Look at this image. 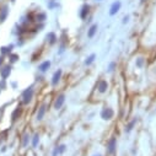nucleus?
<instances>
[{
	"mask_svg": "<svg viewBox=\"0 0 156 156\" xmlns=\"http://www.w3.org/2000/svg\"><path fill=\"white\" fill-rule=\"evenodd\" d=\"M33 95H34V89H33V86H30V87L25 89V90L22 91V94H21L22 103H23V105H28V103L32 101Z\"/></svg>",
	"mask_w": 156,
	"mask_h": 156,
	"instance_id": "1",
	"label": "nucleus"
},
{
	"mask_svg": "<svg viewBox=\"0 0 156 156\" xmlns=\"http://www.w3.org/2000/svg\"><path fill=\"white\" fill-rule=\"evenodd\" d=\"M113 117H114V111H113L112 108L106 107V108H103V109L101 111V118H102L103 121H111Z\"/></svg>",
	"mask_w": 156,
	"mask_h": 156,
	"instance_id": "2",
	"label": "nucleus"
},
{
	"mask_svg": "<svg viewBox=\"0 0 156 156\" xmlns=\"http://www.w3.org/2000/svg\"><path fill=\"white\" fill-rule=\"evenodd\" d=\"M12 71V66L11 65H3V68L0 69V76H2V80H6L8 77L11 75Z\"/></svg>",
	"mask_w": 156,
	"mask_h": 156,
	"instance_id": "3",
	"label": "nucleus"
},
{
	"mask_svg": "<svg viewBox=\"0 0 156 156\" xmlns=\"http://www.w3.org/2000/svg\"><path fill=\"white\" fill-rule=\"evenodd\" d=\"M117 150V139L115 138H111L108 141H107V152L109 155H113Z\"/></svg>",
	"mask_w": 156,
	"mask_h": 156,
	"instance_id": "4",
	"label": "nucleus"
},
{
	"mask_svg": "<svg viewBox=\"0 0 156 156\" xmlns=\"http://www.w3.org/2000/svg\"><path fill=\"white\" fill-rule=\"evenodd\" d=\"M9 14H10V8H9V5H6V4L3 5L2 9H0V23H4V22H5V20L8 19Z\"/></svg>",
	"mask_w": 156,
	"mask_h": 156,
	"instance_id": "5",
	"label": "nucleus"
},
{
	"mask_svg": "<svg viewBox=\"0 0 156 156\" xmlns=\"http://www.w3.org/2000/svg\"><path fill=\"white\" fill-rule=\"evenodd\" d=\"M121 8H122V3L119 2V0H117V2L112 3L111 8H109V15H111V16H114V15H117V14L119 12Z\"/></svg>",
	"mask_w": 156,
	"mask_h": 156,
	"instance_id": "6",
	"label": "nucleus"
},
{
	"mask_svg": "<svg viewBox=\"0 0 156 156\" xmlns=\"http://www.w3.org/2000/svg\"><path fill=\"white\" fill-rule=\"evenodd\" d=\"M62 75H63V70H62V69H58V70L53 74L52 80H51L52 86H57V85L59 84V81H60V79H62Z\"/></svg>",
	"mask_w": 156,
	"mask_h": 156,
	"instance_id": "7",
	"label": "nucleus"
},
{
	"mask_svg": "<svg viewBox=\"0 0 156 156\" xmlns=\"http://www.w3.org/2000/svg\"><path fill=\"white\" fill-rule=\"evenodd\" d=\"M46 112H47V105L43 103V105H41V107L38 108V111H37L36 119L37 121H42L44 118V115H46Z\"/></svg>",
	"mask_w": 156,
	"mask_h": 156,
	"instance_id": "8",
	"label": "nucleus"
},
{
	"mask_svg": "<svg viewBox=\"0 0 156 156\" xmlns=\"http://www.w3.org/2000/svg\"><path fill=\"white\" fill-rule=\"evenodd\" d=\"M64 103H65V95H64V94H60V95L55 98V101H54V108L58 111V109H60V108L63 107Z\"/></svg>",
	"mask_w": 156,
	"mask_h": 156,
	"instance_id": "9",
	"label": "nucleus"
},
{
	"mask_svg": "<svg viewBox=\"0 0 156 156\" xmlns=\"http://www.w3.org/2000/svg\"><path fill=\"white\" fill-rule=\"evenodd\" d=\"M51 65H52L51 60H44V62H42L40 65H38V71L44 74V73H47L51 69Z\"/></svg>",
	"mask_w": 156,
	"mask_h": 156,
	"instance_id": "10",
	"label": "nucleus"
},
{
	"mask_svg": "<svg viewBox=\"0 0 156 156\" xmlns=\"http://www.w3.org/2000/svg\"><path fill=\"white\" fill-rule=\"evenodd\" d=\"M21 115H22V107L19 106V107H16V108L12 111V113H11V122H16Z\"/></svg>",
	"mask_w": 156,
	"mask_h": 156,
	"instance_id": "11",
	"label": "nucleus"
},
{
	"mask_svg": "<svg viewBox=\"0 0 156 156\" xmlns=\"http://www.w3.org/2000/svg\"><path fill=\"white\" fill-rule=\"evenodd\" d=\"M14 44H9V46H3L2 48H0V53H2V55H10L12 53V49H14Z\"/></svg>",
	"mask_w": 156,
	"mask_h": 156,
	"instance_id": "12",
	"label": "nucleus"
},
{
	"mask_svg": "<svg viewBox=\"0 0 156 156\" xmlns=\"http://www.w3.org/2000/svg\"><path fill=\"white\" fill-rule=\"evenodd\" d=\"M89 12H90V5H87V4L83 5V6H81V9H80V12H79V16H80V19L85 20V19L87 17Z\"/></svg>",
	"mask_w": 156,
	"mask_h": 156,
	"instance_id": "13",
	"label": "nucleus"
},
{
	"mask_svg": "<svg viewBox=\"0 0 156 156\" xmlns=\"http://www.w3.org/2000/svg\"><path fill=\"white\" fill-rule=\"evenodd\" d=\"M97 90L100 94H106L107 90H108V83L106 80H101L98 84H97Z\"/></svg>",
	"mask_w": 156,
	"mask_h": 156,
	"instance_id": "14",
	"label": "nucleus"
},
{
	"mask_svg": "<svg viewBox=\"0 0 156 156\" xmlns=\"http://www.w3.org/2000/svg\"><path fill=\"white\" fill-rule=\"evenodd\" d=\"M46 38H47V42H48L51 46H53V44H55V43L58 42V37H57V34H55L54 32H49V33L46 36Z\"/></svg>",
	"mask_w": 156,
	"mask_h": 156,
	"instance_id": "15",
	"label": "nucleus"
},
{
	"mask_svg": "<svg viewBox=\"0 0 156 156\" xmlns=\"http://www.w3.org/2000/svg\"><path fill=\"white\" fill-rule=\"evenodd\" d=\"M97 30H98V25H97V23L91 25L90 28L87 30V37H89V38H94L95 34L97 33Z\"/></svg>",
	"mask_w": 156,
	"mask_h": 156,
	"instance_id": "16",
	"label": "nucleus"
},
{
	"mask_svg": "<svg viewBox=\"0 0 156 156\" xmlns=\"http://www.w3.org/2000/svg\"><path fill=\"white\" fill-rule=\"evenodd\" d=\"M31 135L28 134V133H25L23 135H22V139H21V145L23 146V147H27L30 144H31Z\"/></svg>",
	"mask_w": 156,
	"mask_h": 156,
	"instance_id": "17",
	"label": "nucleus"
},
{
	"mask_svg": "<svg viewBox=\"0 0 156 156\" xmlns=\"http://www.w3.org/2000/svg\"><path fill=\"white\" fill-rule=\"evenodd\" d=\"M96 60V54L95 53H92V54H90L89 57H86V59H85V62H84V64L86 65V66H90V65H92L94 64V62Z\"/></svg>",
	"mask_w": 156,
	"mask_h": 156,
	"instance_id": "18",
	"label": "nucleus"
},
{
	"mask_svg": "<svg viewBox=\"0 0 156 156\" xmlns=\"http://www.w3.org/2000/svg\"><path fill=\"white\" fill-rule=\"evenodd\" d=\"M136 122H138V119L136 118H134V119H132L127 126H126V133H130L133 129H134V127H135V124H136Z\"/></svg>",
	"mask_w": 156,
	"mask_h": 156,
	"instance_id": "19",
	"label": "nucleus"
},
{
	"mask_svg": "<svg viewBox=\"0 0 156 156\" xmlns=\"http://www.w3.org/2000/svg\"><path fill=\"white\" fill-rule=\"evenodd\" d=\"M46 19H47V14H46V12H40V14H37L36 17H34V20H36L37 22H41V23L44 22Z\"/></svg>",
	"mask_w": 156,
	"mask_h": 156,
	"instance_id": "20",
	"label": "nucleus"
},
{
	"mask_svg": "<svg viewBox=\"0 0 156 156\" xmlns=\"http://www.w3.org/2000/svg\"><path fill=\"white\" fill-rule=\"evenodd\" d=\"M31 144H32L33 147H37V146H38V144H40V134H38V133H36V134L32 136Z\"/></svg>",
	"mask_w": 156,
	"mask_h": 156,
	"instance_id": "21",
	"label": "nucleus"
},
{
	"mask_svg": "<svg viewBox=\"0 0 156 156\" xmlns=\"http://www.w3.org/2000/svg\"><path fill=\"white\" fill-rule=\"evenodd\" d=\"M144 65H145V59H144L143 57H139V58L135 59V66H136L138 69H141Z\"/></svg>",
	"mask_w": 156,
	"mask_h": 156,
	"instance_id": "22",
	"label": "nucleus"
},
{
	"mask_svg": "<svg viewBox=\"0 0 156 156\" xmlns=\"http://www.w3.org/2000/svg\"><path fill=\"white\" fill-rule=\"evenodd\" d=\"M19 59H20V57H19V54H16V53H11V54L9 55V62H10L11 64H15L16 62H19Z\"/></svg>",
	"mask_w": 156,
	"mask_h": 156,
	"instance_id": "23",
	"label": "nucleus"
},
{
	"mask_svg": "<svg viewBox=\"0 0 156 156\" xmlns=\"http://www.w3.org/2000/svg\"><path fill=\"white\" fill-rule=\"evenodd\" d=\"M115 68H117V63H115V62H111V63L108 64L107 71H108V73H113V71L115 70Z\"/></svg>",
	"mask_w": 156,
	"mask_h": 156,
	"instance_id": "24",
	"label": "nucleus"
},
{
	"mask_svg": "<svg viewBox=\"0 0 156 156\" xmlns=\"http://www.w3.org/2000/svg\"><path fill=\"white\" fill-rule=\"evenodd\" d=\"M57 150H58V154H59V155H62V154H64V152H65V150H66V145H65V144L57 145Z\"/></svg>",
	"mask_w": 156,
	"mask_h": 156,
	"instance_id": "25",
	"label": "nucleus"
},
{
	"mask_svg": "<svg viewBox=\"0 0 156 156\" xmlns=\"http://www.w3.org/2000/svg\"><path fill=\"white\" fill-rule=\"evenodd\" d=\"M65 43H62L60 44V47H59V51H58V54H63L64 52H65Z\"/></svg>",
	"mask_w": 156,
	"mask_h": 156,
	"instance_id": "26",
	"label": "nucleus"
},
{
	"mask_svg": "<svg viewBox=\"0 0 156 156\" xmlns=\"http://www.w3.org/2000/svg\"><path fill=\"white\" fill-rule=\"evenodd\" d=\"M54 6H57V4L54 3V0H51L49 4H48V8H49V9H53Z\"/></svg>",
	"mask_w": 156,
	"mask_h": 156,
	"instance_id": "27",
	"label": "nucleus"
},
{
	"mask_svg": "<svg viewBox=\"0 0 156 156\" xmlns=\"http://www.w3.org/2000/svg\"><path fill=\"white\" fill-rule=\"evenodd\" d=\"M129 19H130L129 15H126V16L123 17V21H122V22H123V23H128V22H129Z\"/></svg>",
	"mask_w": 156,
	"mask_h": 156,
	"instance_id": "28",
	"label": "nucleus"
},
{
	"mask_svg": "<svg viewBox=\"0 0 156 156\" xmlns=\"http://www.w3.org/2000/svg\"><path fill=\"white\" fill-rule=\"evenodd\" d=\"M4 65V55H0V69L3 68Z\"/></svg>",
	"mask_w": 156,
	"mask_h": 156,
	"instance_id": "29",
	"label": "nucleus"
},
{
	"mask_svg": "<svg viewBox=\"0 0 156 156\" xmlns=\"http://www.w3.org/2000/svg\"><path fill=\"white\" fill-rule=\"evenodd\" d=\"M11 86H12V87H14V89H15V87H16V86H17V83H15V81H14V83H12V84H11Z\"/></svg>",
	"mask_w": 156,
	"mask_h": 156,
	"instance_id": "30",
	"label": "nucleus"
},
{
	"mask_svg": "<svg viewBox=\"0 0 156 156\" xmlns=\"http://www.w3.org/2000/svg\"><path fill=\"white\" fill-rule=\"evenodd\" d=\"M92 156H102L101 154H95V155H92Z\"/></svg>",
	"mask_w": 156,
	"mask_h": 156,
	"instance_id": "31",
	"label": "nucleus"
},
{
	"mask_svg": "<svg viewBox=\"0 0 156 156\" xmlns=\"http://www.w3.org/2000/svg\"><path fill=\"white\" fill-rule=\"evenodd\" d=\"M140 2H141V3H144V2H145V0H140Z\"/></svg>",
	"mask_w": 156,
	"mask_h": 156,
	"instance_id": "32",
	"label": "nucleus"
},
{
	"mask_svg": "<svg viewBox=\"0 0 156 156\" xmlns=\"http://www.w3.org/2000/svg\"><path fill=\"white\" fill-rule=\"evenodd\" d=\"M97 2H102V0H97Z\"/></svg>",
	"mask_w": 156,
	"mask_h": 156,
	"instance_id": "33",
	"label": "nucleus"
},
{
	"mask_svg": "<svg viewBox=\"0 0 156 156\" xmlns=\"http://www.w3.org/2000/svg\"><path fill=\"white\" fill-rule=\"evenodd\" d=\"M11 2H12V3H14V2H15V0H11Z\"/></svg>",
	"mask_w": 156,
	"mask_h": 156,
	"instance_id": "34",
	"label": "nucleus"
}]
</instances>
